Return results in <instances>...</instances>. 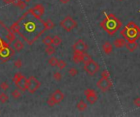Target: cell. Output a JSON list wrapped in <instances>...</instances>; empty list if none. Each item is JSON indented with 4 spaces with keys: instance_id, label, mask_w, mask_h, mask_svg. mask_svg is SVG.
<instances>
[{
    "instance_id": "cell-1",
    "label": "cell",
    "mask_w": 140,
    "mask_h": 117,
    "mask_svg": "<svg viewBox=\"0 0 140 117\" xmlns=\"http://www.w3.org/2000/svg\"><path fill=\"white\" fill-rule=\"evenodd\" d=\"M121 25L122 23L121 20L113 14H106V17L100 23V26L103 30L111 36L117 33V31L121 28Z\"/></svg>"
},
{
    "instance_id": "cell-2",
    "label": "cell",
    "mask_w": 140,
    "mask_h": 117,
    "mask_svg": "<svg viewBox=\"0 0 140 117\" xmlns=\"http://www.w3.org/2000/svg\"><path fill=\"white\" fill-rule=\"evenodd\" d=\"M123 38L129 42H134L140 38V28L134 22L126 24L121 32Z\"/></svg>"
},
{
    "instance_id": "cell-3",
    "label": "cell",
    "mask_w": 140,
    "mask_h": 117,
    "mask_svg": "<svg viewBox=\"0 0 140 117\" xmlns=\"http://www.w3.org/2000/svg\"><path fill=\"white\" fill-rule=\"evenodd\" d=\"M60 26H61L65 31L71 32L73 29H76L77 27V22L74 18L68 16H66L62 21L60 22Z\"/></svg>"
},
{
    "instance_id": "cell-4",
    "label": "cell",
    "mask_w": 140,
    "mask_h": 117,
    "mask_svg": "<svg viewBox=\"0 0 140 117\" xmlns=\"http://www.w3.org/2000/svg\"><path fill=\"white\" fill-rule=\"evenodd\" d=\"M84 69L89 76H94L99 71L100 66L96 61H94L93 59H91L90 61L88 62V63L84 64Z\"/></svg>"
},
{
    "instance_id": "cell-5",
    "label": "cell",
    "mask_w": 140,
    "mask_h": 117,
    "mask_svg": "<svg viewBox=\"0 0 140 117\" xmlns=\"http://www.w3.org/2000/svg\"><path fill=\"white\" fill-rule=\"evenodd\" d=\"M41 83L35 77H30L27 78L26 82V90H28L30 94H34L37 89L40 87Z\"/></svg>"
},
{
    "instance_id": "cell-6",
    "label": "cell",
    "mask_w": 140,
    "mask_h": 117,
    "mask_svg": "<svg viewBox=\"0 0 140 117\" xmlns=\"http://www.w3.org/2000/svg\"><path fill=\"white\" fill-rule=\"evenodd\" d=\"M96 85L100 89V90L105 93L106 91H108L109 89L112 87V82H111L110 77H101V78L98 81Z\"/></svg>"
},
{
    "instance_id": "cell-7",
    "label": "cell",
    "mask_w": 140,
    "mask_h": 117,
    "mask_svg": "<svg viewBox=\"0 0 140 117\" xmlns=\"http://www.w3.org/2000/svg\"><path fill=\"white\" fill-rule=\"evenodd\" d=\"M73 54H83L88 50V45L82 39H79L72 46Z\"/></svg>"
},
{
    "instance_id": "cell-8",
    "label": "cell",
    "mask_w": 140,
    "mask_h": 117,
    "mask_svg": "<svg viewBox=\"0 0 140 117\" xmlns=\"http://www.w3.org/2000/svg\"><path fill=\"white\" fill-rule=\"evenodd\" d=\"M44 11H45V8L44 5L42 4H36L34 8H32L29 10L28 13H30V14H31L33 16H35L36 19L38 20H40L42 16L44 15Z\"/></svg>"
},
{
    "instance_id": "cell-9",
    "label": "cell",
    "mask_w": 140,
    "mask_h": 117,
    "mask_svg": "<svg viewBox=\"0 0 140 117\" xmlns=\"http://www.w3.org/2000/svg\"><path fill=\"white\" fill-rule=\"evenodd\" d=\"M84 95L86 96V99H87L88 102L89 104L93 105L98 101V94L96 93V91L93 89H85L84 92Z\"/></svg>"
},
{
    "instance_id": "cell-10",
    "label": "cell",
    "mask_w": 140,
    "mask_h": 117,
    "mask_svg": "<svg viewBox=\"0 0 140 117\" xmlns=\"http://www.w3.org/2000/svg\"><path fill=\"white\" fill-rule=\"evenodd\" d=\"M49 98L55 103V105H57V104H59V103L64 99V94L60 90V89H56V90L51 94Z\"/></svg>"
},
{
    "instance_id": "cell-11",
    "label": "cell",
    "mask_w": 140,
    "mask_h": 117,
    "mask_svg": "<svg viewBox=\"0 0 140 117\" xmlns=\"http://www.w3.org/2000/svg\"><path fill=\"white\" fill-rule=\"evenodd\" d=\"M26 82H27V78L22 75L21 78H20L17 82H15V85L21 92H24L26 90Z\"/></svg>"
},
{
    "instance_id": "cell-12",
    "label": "cell",
    "mask_w": 140,
    "mask_h": 117,
    "mask_svg": "<svg viewBox=\"0 0 140 117\" xmlns=\"http://www.w3.org/2000/svg\"><path fill=\"white\" fill-rule=\"evenodd\" d=\"M103 51L106 54H110L113 51V46L110 42H106L103 45Z\"/></svg>"
},
{
    "instance_id": "cell-13",
    "label": "cell",
    "mask_w": 140,
    "mask_h": 117,
    "mask_svg": "<svg viewBox=\"0 0 140 117\" xmlns=\"http://www.w3.org/2000/svg\"><path fill=\"white\" fill-rule=\"evenodd\" d=\"M125 46L126 47V49H127L130 52H134L138 48V44L136 42H127L125 43Z\"/></svg>"
},
{
    "instance_id": "cell-14",
    "label": "cell",
    "mask_w": 140,
    "mask_h": 117,
    "mask_svg": "<svg viewBox=\"0 0 140 117\" xmlns=\"http://www.w3.org/2000/svg\"><path fill=\"white\" fill-rule=\"evenodd\" d=\"M125 43H126V40L124 38H116L114 41V42H113V45H114V46L116 48H121L125 46Z\"/></svg>"
},
{
    "instance_id": "cell-15",
    "label": "cell",
    "mask_w": 140,
    "mask_h": 117,
    "mask_svg": "<svg viewBox=\"0 0 140 117\" xmlns=\"http://www.w3.org/2000/svg\"><path fill=\"white\" fill-rule=\"evenodd\" d=\"M41 22L43 23L44 27V31L52 29L53 28H54V26H55L54 23H53L51 20H47V21H43V20H41Z\"/></svg>"
},
{
    "instance_id": "cell-16",
    "label": "cell",
    "mask_w": 140,
    "mask_h": 117,
    "mask_svg": "<svg viewBox=\"0 0 140 117\" xmlns=\"http://www.w3.org/2000/svg\"><path fill=\"white\" fill-rule=\"evenodd\" d=\"M14 6L18 7L19 8H21V10H24L26 8V3L25 1H22V0H12V3Z\"/></svg>"
},
{
    "instance_id": "cell-17",
    "label": "cell",
    "mask_w": 140,
    "mask_h": 117,
    "mask_svg": "<svg viewBox=\"0 0 140 117\" xmlns=\"http://www.w3.org/2000/svg\"><path fill=\"white\" fill-rule=\"evenodd\" d=\"M87 107H88L87 103H86L84 100H80L76 105L77 109L79 110V111H80V112H84V110L87 108Z\"/></svg>"
},
{
    "instance_id": "cell-18",
    "label": "cell",
    "mask_w": 140,
    "mask_h": 117,
    "mask_svg": "<svg viewBox=\"0 0 140 117\" xmlns=\"http://www.w3.org/2000/svg\"><path fill=\"white\" fill-rule=\"evenodd\" d=\"M24 47H25L24 43L21 42V40H17V42L14 43V48H15V50H16L17 51H22V50L24 49Z\"/></svg>"
},
{
    "instance_id": "cell-19",
    "label": "cell",
    "mask_w": 140,
    "mask_h": 117,
    "mask_svg": "<svg viewBox=\"0 0 140 117\" xmlns=\"http://www.w3.org/2000/svg\"><path fill=\"white\" fill-rule=\"evenodd\" d=\"M73 61L76 64H79L83 61V54H73Z\"/></svg>"
},
{
    "instance_id": "cell-20",
    "label": "cell",
    "mask_w": 140,
    "mask_h": 117,
    "mask_svg": "<svg viewBox=\"0 0 140 117\" xmlns=\"http://www.w3.org/2000/svg\"><path fill=\"white\" fill-rule=\"evenodd\" d=\"M45 52L47 53L48 56H52L53 54L56 53V49L54 46H52V44L49 46H47L46 49H45Z\"/></svg>"
},
{
    "instance_id": "cell-21",
    "label": "cell",
    "mask_w": 140,
    "mask_h": 117,
    "mask_svg": "<svg viewBox=\"0 0 140 117\" xmlns=\"http://www.w3.org/2000/svg\"><path fill=\"white\" fill-rule=\"evenodd\" d=\"M62 42V38H60L59 36H57V35H56V36H54L52 38V44L54 45L55 46H57L59 45H61Z\"/></svg>"
},
{
    "instance_id": "cell-22",
    "label": "cell",
    "mask_w": 140,
    "mask_h": 117,
    "mask_svg": "<svg viewBox=\"0 0 140 117\" xmlns=\"http://www.w3.org/2000/svg\"><path fill=\"white\" fill-rule=\"evenodd\" d=\"M11 29L13 33H19L20 34V25H19V21L16 22L11 26Z\"/></svg>"
},
{
    "instance_id": "cell-23",
    "label": "cell",
    "mask_w": 140,
    "mask_h": 117,
    "mask_svg": "<svg viewBox=\"0 0 140 117\" xmlns=\"http://www.w3.org/2000/svg\"><path fill=\"white\" fill-rule=\"evenodd\" d=\"M0 56L2 57H8L9 56V51L7 47H2L0 49Z\"/></svg>"
},
{
    "instance_id": "cell-24",
    "label": "cell",
    "mask_w": 140,
    "mask_h": 117,
    "mask_svg": "<svg viewBox=\"0 0 140 117\" xmlns=\"http://www.w3.org/2000/svg\"><path fill=\"white\" fill-rule=\"evenodd\" d=\"M42 42L45 46H49L52 44V38L50 36H47L42 40Z\"/></svg>"
},
{
    "instance_id": "cell-25",
    "label": "cell",
    "mask_w": 140,
    "mask_h": 117,
    "mask_svg": "<svg viewBox=\"0 0 140 117\" xmlns=\"http://www.w3.org/2000/svg\"><path fill=\"white\" fill-rule=\"evenodd\" d=\"M12 96L15 99H17L21 97V90L20 89H14L12 92Z\"/></svg>"
},
{
    "instance_id": "cell-26",
    "label": "cell",
    "mask_w": 140,
    "mask_h": 117,
    "mask_svg": "<svg viewBox=\"0 0 140 117\" xmlns=\"http://www.w3.org/2000/svg\"><path fill=\"white\" fill-rule=\"evenodd\" d=\"M57 63H58V59L56 57H51L49 59V64L52 67H57Z\"/></svg>"
},
{
    "instance_id": "cell-27",
    "label": "cell",
    "mask_w": 140,
    "mask_h": 117,
    "mask_svg": "<svg viewBox=\"0 0 140 117\" xmlns=\"http://www.w3.org/2000/svg\"><path fill=\"white\" fill-rule=\"evenodd\" d=\"M8 101V96L5 93H1L0 94V102L5 103Z\"/></svg>"
},
{
    "instance_id": "cell-28",
    "label": "cell",
    "mask_w": 140,
    "mask_h": 117,
    "mask_svg": "<svg viewBox=\"0 0 140 117\" xmlns=\"http://www.w3.org/2000/svg\"><path fill=\"white\" fill-rule=\"evenodd\" d=\"M66 63L64 60H62V59L58 60V63H57V67L59 68L60 70L64 69V68L66 67Z\"/></svg>"
},
{
    "instance_id": "cell-29",
    "label": "cell",
    "mask_w": 140,
    "mask_h": 117,
    "mask_svg": "<svg viewBox=\"0 0 140 117\" xmlns=\"http://www.w3.org/2000/svg\"><path fill=\"white\" fill-rule=\"evenodd\" d=\"M91 59H92V57L89 56V54H87V53H83V63L84 64H86V63H88L89 61H90Z\"/></svg>"
},
{
    "instance_id": "cell-30",
    "label": "cell",
    "mask_w": 140,
    "mask_h": 117,
    "mask_svg": "<svg viewBox=\"0 0 140 117\" xmlns=\"http://www.w3.org/2000/svg\"><path fill=\"white\" fill-rule=\"evenodd\" d=\"M68 72H69V75L71 77H76V76L78 74V70L76 67H71L68 70Z\"/></svg>"
},
{
    "instance_id": "cell-31",
    "label": "cell",
    "mask_w": 140,
    "mask_h": 117,
    "mask_svg": "<svg viewBox=\"0 0 140 117\" xmlns=\"http://www.w3.org/2000/svg\"><path fill=\"white\" fill-rule=\"evenodd\" d=\"M52 77H53V78H54V80L57 81H60L62 80V74L60 73L59 72H55L54 73H53Z\"/></svg>"
},
{
    "instance_id": "cell-32",
    "label": "cell",
    "mask_w": 140,
    "mask_h": 117,
    "mask_svg": "<svg viewBox=\"0 0 140 117\" xmlns=\"http://www.w3.org/2000/svg\"><path fill=\"white\" fill-rule=\"evenodd\" d=\"M7 38L9 41V42H12V41H14L16 39V37H15V34L13 33V32H9L8 33V35H7Z\"/></svg>"
},
{
    "instance_id": "cell-33",
    "label": "cell",
    "mask_w": 140,
    "mask_h": 117,
    "mask_svg": "<svg viewBox=\"0 0 140 117\" xmlns=\"http://www.w3.org/2000/svg\"><path fill=\"white\" fill-rule=\"evenodd\" d=\"M22 76V74H21V72H17V73H16L15 75H14V77H13V78H12V82H17L20 78H21V77Z\"/></svg>"
},
{
    "instance_id": "cell-34",
    "label": "cell",
    "mask_w": 140,
    "mask_h": 117,
    "mask_svg": "<svg viewBox=\"0 0 140 117\" xmlns=\"http://www.w3.org/2000/svg\"><path fill=\"white\" fill-rule=\"evenodd\" d=\"M14 66L17 67V68H21L22 67V61L21 59H17L15 62H14Z\"/></svg>"
},
{
    "instance_id": "cell-35",
    "label": "cell",
    "mask_w": 140,
    "mask_h": 117,
    "mask_svg": "<svg viewBox=\"0 0 140 117\" xmlns=\"http://www.w3.org/2000/svg\"><path fill=\"white\" fill-rule=\"evenodd\" d=\"M0 88H1L3 90H7V89H9V85L7 83V82L3 81L1 83V85H0Z\"/></svg>"
},
{
    "instance_id": "cell-36",
    "label": "cell",
    "mask_w": 140,
    "mask_h": 117,
    "mask_svg": "<svg viewBox=\"0 0 140 117\" xmlns=\"http://www.w3.org/2000/svg\"><path fill=\"white\" fill-rule=\"evenodd\" d=\"M101 77H110V73L107 70H104L101 73Z\"/></svg>"
},
{
    "instance_id": "cell-37",
    "label": "cell",
    "mask_w": 140,
    "mask_h": 117,
    "mask_svg": "<svg viewBox=\"0 0 140 117\" xmlns=\"http://www.w3.org/2000/svg\"><path fill=\"white\" fill-rule=\"evenodd\" d=\"M134 104L136 107H140V98H139V97L134 98Z\"/></svg>"
},
{
    "instance_id": "cell-38",
    "label": "cell",
    "mask_w": 140,
    "mask_h": 117,
    "mask_svg": "<svg viewBox=\"0 0 140 117\" xmlns=\"http://www.w3.org/2000/svg\"><path fill=\"white\" fill-rule=\"evenodd\" d=\"M70 1H71V0H59V2H60V3H63V4L68 3Z\"/></svg>"
},
{
    "instance_id": "cell-39",
    "label": "cell",
    "mask_w": 140,
    "mask_h": 117,
    "mask_svg": "<svg viewBox=\"0 0 140 117\" xmlns=\"http://www.w3.org/2000/svg\"><path fill=\"white\" fill-rule=\"evenodd\" d=\"M5 4H10L12 3V0H3Z\"/></svg>"
},
{
    "instance_id": "cell-40",
    "label": "cell",
    "mask_w": 140,
    "mask_h": 117,
    "mask_svg": "<svg viewBox=\"0 0 140 117\" xmlns=\"http://www.w3.org/2000/svg\"><path fill=\"white\" fill-rule=\"evenodd\" d=\"M2 44H3V42L1 41V39H0V49H1V48L3 47V46H2Z\"/></svg>"
},
{
    "instance_id": "cell-41",
    "label": "cell",
    "mask_w": 140,
    "mask_h": 117,
    "mask_svg": "<svg viewBox=\"0 0 140 117\" xmlns=\"http://www.w3.org/2000/svg\"><path fill=\"white\" fill-rule=\"evenodd\" d=\"M24 1L25 2V3H29V2H30L31 0H24Z\"/></svg>"
},
{
    "instance_id": "cell-42",
    "label": "cell",
    "mask_w": 140,
    "mask_h": 117,
    "mask_svg": "<svg viewBox=\"0 0 140 117\" xmlns=\"http://www.w3.org/2000/svg\"><path fill=\"white\" fill-rule=\"evenodd\" d=\"M120 1H123V0H120Z\"/></svg>"
},
{
    "instance_id": "cell-43",
    "label": "cell",
    "mask_w": 140,
    "mask_h": 117,
    "mask_svg": "<svg viewBox=\"0 0 140 117\" xmlns=\"http://www.w3.org/2000/svg\"><path fill=\"white\" fill-rule=\"evenodd\" d=\"M139 12H140V11H139Z\"/></svg>"
}]
</instances>
